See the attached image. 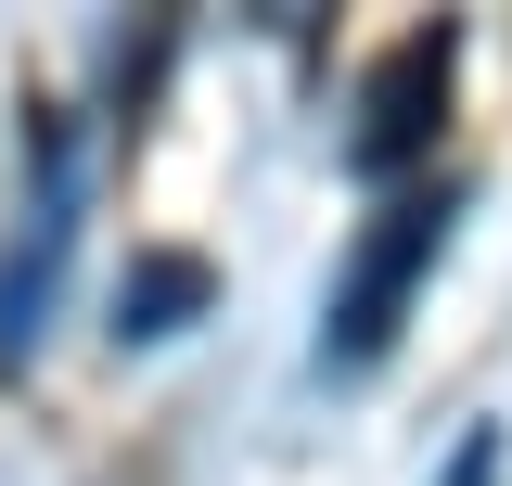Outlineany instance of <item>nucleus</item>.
I'll list each match as a JSON object with an SVG mask.
<instances>
[{"mask_svg": "<svg viewBox=\"0 0 512 486\" xmlns=\"http://www.w3.org/2000/svg\"><path fill=\"white\" fill-rule=\"evenodd\" d=\"M448 90H461V26H448V13H423L410 39H384V52L359 64V103H346V167H359V180H410V167L436 154V128H448Z\"/></svg>", "mask_w": 512, "mask_h": 486, "instance_id": "1", "label": "nucleus"}, {"mask_svg": "<svg viewBox=\"0 0 512 486\" xmlns=\"http://www.w3.org/2000/svg\"><path fill=\"white\" fill-rule=\"evenodd\" d=\"M448 218H461V192H397L372 231H359L346 282H333V333H320V359H333V371H372L384 346H397V320H410V295H423Z\"/></svg>", "mask_w": 512, "mask_h": 486, "instance_id": "2", "label": "nucleus"}, {"mask_svg": "<svg viewBox=\"0 0 512 486\" xmlns=\"http://www.w3.org/2000/svg\"><path fill=\"white\" fill-rule=\"evenodd\" d=\"M64 231H77V154H64V116H39V192H26V231L0 256V359L39 346V295L64 269Z\"/></svg>", "mask_w": 512, "mask_h": 486, "instance_id": "3", "label": "nucleus"}, {"mask_svg": "<svg viewBox=\"0 0 512 486\" xmlns=\"http://www.w3.org/2000/svg\"><path fill=\"white\" fill-rule=\"evenodd\" d=\"M218 307V269L192 256V243H167V256H141L128 269V295H116V346H154V333H192Z\"/></svg>", "mask_w": 512, "mask_h": 486, "instance_id": "4", "label": "nucleus"}]
</instances>
